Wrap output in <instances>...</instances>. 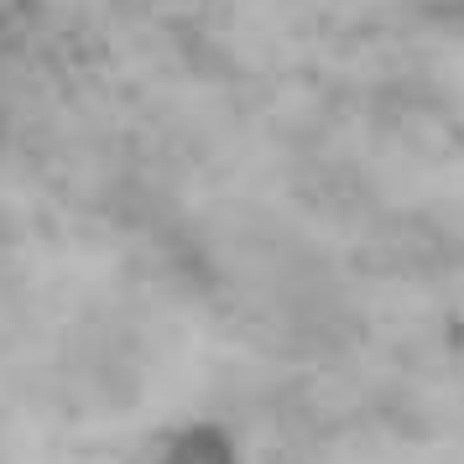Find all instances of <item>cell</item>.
I'll use <instances>...</instances> for the list:
<instances>
[{
  "label": "cell",
  "mask_w": 464,
  "mask_h": 464,
  "mask_svg": "<svg viewBox=\"0 0 464 464\" xmlns=\"http://www.w3.org/2000/svg\"><path fill=\"white\" fill-rule=\"evenodd\" d=\"M147 464H246V449L225 422L214 418H193L168 428L162 439L151 443Z\"/></svg>",
  "instance_id": "cell-1"
}]
</instances>
